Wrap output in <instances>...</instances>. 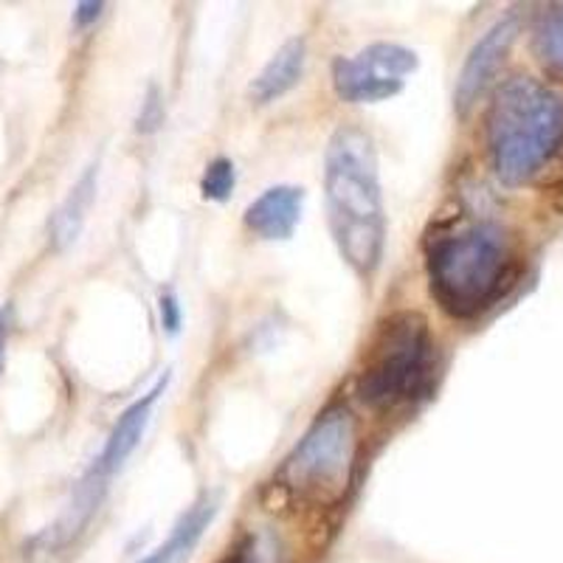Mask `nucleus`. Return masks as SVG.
I'll return each mask as SVG.
<instances>
[{"label": "nucleus", "instance_id": "2eb2a0df", "mask_svg": "<svg viewBox=\"0 0 563 563\" xmlns=\"http://www.w3.org/2000/svg\"><path fill=\"white\" fill-rule=\"evenodd\" d=\"M104 3H97V0H85V3H77L74 9V26L77 29H88L90 23H97L102 18Z\"/></svg>", "mask_w": 563, "mask_h": 563}, {"label": "nucleus", "instance_id": "7ed1b4c3", "mask_svg": "<svg viewBox=\"0 0 563 563\" xmlns=\"http://www.w3.org/2000/svg\"><path fill=\"white\" fill-rule=\"evenodd\" d=\"M426 268L437 305L454 319H476L512 285L516 254L501 225L474 223L431 240Z\"/></svg>", "mask_w": 563, "mask_h": 563}, {"label": "nucleus", "instance_id": "1a4fd4ad", "mask_svg": "<svg viewBox=\"0 0 563 563\" xmlns=\"http://www.w3.org/2000/svg\"><path fill=\"white\" fill-rule=\"evenodd\" d=\"M305 63H308V43H305V37L288 40L254 77L249 90L251 99L256 104H271L274 99L285 97L299 82L301 74H305Z\"/></svg>", "mask_w": 563, "mask_h": 563}, {"label": "nucleus", "instance_id": "ddd939ff", "mask_svg": "<svg viewBox=\"0 0 563 563\" xmlns=\"http://www.w3.org/2000/svg\"><path fill=\"white\" fill-rule=\"evenodd\" d=\"M234 180H238L234 164L229 158H214L206 167L203 180H200V192H203L206 200H225L231 189H234Z\"/></svg>", "mask_w": 563, "mask_h": 563}, {"label": "nucleus", "instance_id": "f03ea898", "mask_svg": "<svg viewBox=\"0 0 563 563\" xmlns=\"http://www.w3.org/2000/svg\"><path fill=\"white\" fill-rule=\"evenodd\" d=\"M563 147V97L530 77H512L487 110V153L505 186L530 184Z\"/></svg>", "mask_w": 563, "mask_h": 563}, {"label": "nucleus", "instance_id": "dca6fc26", "mask_svg": "<svg viewBox=\"0 0 563 563\" xmlns=\"http://www.w3.org/2000/svg\"><path fill=\"white\" fill-rule=\"evenodd\" d=\"M14 327V310L12 305H3L0 308V369H3V361H7V346H9V335H12Z\"/></svg>", "mask_w": 563, "mask_h": 563}, {"label": "nucleus", "instance_id": "9b49d317", "mask_svg": "<svg viewBox=\"0 0 563 563\" xmlns=\"http://www.w3.org/2000/svg\"><path fill=\"white\" fill-rule=\"evenodd\" d=\"M97 180H99V169L97 167H88L82 173V178L74 184V189L68 192V198L59 203V209L54 211L52 225V245L57 251H65L68 245L77 243L79 231H82L85 220H88V211L97 200Z\"/></svg>", "mask_w": 563, "mask_h": 563}, {"label": "nucleus", "instance_id": "20e7f679", "mask_svg": "<svg viewBox=\"0 0 563 563\" xmlns=\"http://www.w3.org/2000/svg\"><path fill=\"white\" fill-rule=\"evenodd\" d=\"M431 366L429 321L420 313H395L380 324L358 375V397L369 409L389 411L409 404Z\"/></svg>", "mask_w": 563, "mask_h": 563}, {"label": "nucleus", "instance_id": "39448f33", "mask_svg": "<svg viewBox=\"0 0 563 563\" xmlns=\"http://www.w3.org/2000/svg\"><path fill=\"white\" fill-rule=\"evenodd\" d=\"M358 451V431L350 409L330 406L316 417L279 471V485L299 499L333 505L350 485Z\"/></svg>", "mask_w": 563, "mask_h": 563}, {"label": "nucleus", "instance_id": "6e6552de", "mask_svg": "<svg viewBox=\"0 0 563 563\" xmlns=\"http://www.w3.org/2000/svg\"><path fill=\"white\" fill-rule=\"evenodd\" d=\"M305 209V189L299 186H271L245 209V225L263 240H288Z\"/></svg>", "mask_w": 563, "mask_h": 563}, {"label": "nucleus", "instance_id": "f3484780", "mask_svg": "<svg viewBox=\"0 0 563 563\" xmlns=\"http://www.w3.org/2000/svg\"><path fill=\"white\" fill-rule=\"evenodd\" d=\"M229 563H251V561H245V558H234V561H229Z\"/></svg>", "mask_w": 563, "mask_h": 563}, {"label": "nucleus", "instance_id": "9d476101", "mask_svg": "<svg viewBox=\"0 0 563 563\" xmlns=\"http://www.w3.org/2000/svg\"><path fill=\"white\" fill-rule=\"evenodd\" d=\"M218 496H209L206 493L203 499L195 501L189 510L180 516L178 525L173 527L169 538L161 547H155L147 558H141L139 563H180L192 555V550L198 547V541L203 538V532L209 530V525L218 516Z\"/></svg>", "mask_w": 563, "mask_h": 563}, {"label": "nucleus", "instance_id": "423d86ee", "mask_svg": "<svg viewBox=\"0 0 563 563\" xmlns=\"http://www.w3.org/2000/svg\"><path fill=\"white\" fill-rule=\"evenodd\" d=\"M417 70V54L397 43H372L333 63V88L341 102L372 104L400 93Z\"/></svg>", "mask_w": 563, "mask_h": 563}, {"label": "nucleus", "instance_id": "f8f14e48", "mask_svg": "<svg viewBox=\"0 0 563 563\" xmlns=\"http://www.w3.org/2000/svg\"><path fill=\"white\" fill-rule=\"evenodd\" d=\"M532 48L547 68L563 74V3H552L538 14L536 29H532Z\"/></svg>", "mask_w": 563, "mask_h": 563}, {"label": "nucleus", "instance_id": "4468645a", "mask_svg": "<svg viewBox=\"0 0 563 563\" xmlns=\"http://www.w3.org/2000/svg\"><path fill=\"white\" fill-rule=\"evenodd\" d=\"M161 324L167 327V333H178L180 327V305L173 294L161 296Z\"/></svg>", "mask_w": 563, "mask_h": 563}, {"label": "nucleus", "instance_id": "f257e3e1", "mask_svg": "<svg viewBox=\"0 0 563 563\" xmlns=\"http://www.w3.org/2000/svg\"><path fill=\"white\" fill-rule=\"evenodd\" d=\"M324 200L339 254L355 274L372 276L384 256L386 218L378 158L361 128H339L327 144Z\"/></svg>", "mask_w": 563, "mask_h": 563}, {"label": "nucleus", "instance_id": "0eeeda50", "mask_svg": "<svg viewBox=\"0 0 563 563\" xmlns=\"http://www.w3.org/2000/svg\"><path fill=\"white\" fill-rule=\"evenodd\" d=\"M519 34V18L507 14L499 23H493L485 34L474 43V48L467 52L465 63H462L460 77H456L454 88V108L456 113L465 115L467 110L479 102V97L487 90V85L496 79L499 68L505 65L507 54H510L512 43Z\"/></svg>", "mask_w": 563, "mask_h": 563}]
</instances>
